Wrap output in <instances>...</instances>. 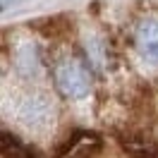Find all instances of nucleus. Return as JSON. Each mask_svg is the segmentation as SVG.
I'll list each match as a JSON object with an SVG mask.
<instances>
[{
    "label": "nucleus",
    "mask_w": 158,
    "mask_h": 158,
    "mask_svg": "<svg viewBox=\"0 0 158 158\" xmlns=\"http://www.w3.org/2000/svg\"><path fill=\"white\" fill-rule=\"evenodd\" d=\"M137 50L148 62H158V19H146L137 27Z\"/></svg>",
    "instance_id": "obj_2"
},
{
    "label": "nucleus",
    "mask_w": 158,
    "mask_h": 158,
    "mask_svg": "<svg viewBox=\"0 0 158 158\" xmlns=\"http://www.w3.org/2000/svg\"><path fill=\"white\" fill-rule=\"evenodd\" d=\"M19 115L27 125H43L50 118V103L43 96H29L22 103Z\"/></svg>",
    "instance_id": "obj_3"
},
{
    "label": "nucleus",
    "mask_w": 158,
    "mask_h": 158,
    "mask_svg": "<svg viewBox=\"0 0 158 158\" xmlns=\"http://www.w3.org/2000/svg\"><path fill=\"white\" fill-rule=\"evenodd\" d=\"M55 79H58L60 91L69 98H81L89 91V72L74 60L60 62L58 69H55Z\"/></svg>",
    "instance_id": "obj_1"
}]
</instances>
